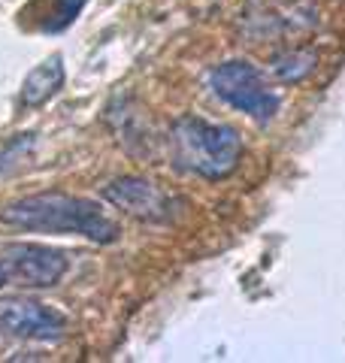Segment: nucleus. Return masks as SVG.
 I'll use <instances>...</instances> for the list:
<instances>
[{"instance_id":"nucleus-1","label":"nucleus","mask_w":345,"mask_h":363,"mask_svg":"<svg viewBox=\"0 0 345 363\" xmlns=\"http://www.w3.org/2000/svg\"><path fill=\"white\" fill-rule=\"evenodd\" d=\"M0 218L33 233H76L91 242L109 245L119 240V224L106 218L97 203L70 194H33L6 206Z\"/></svg>"},{"instance_id":"nucleus-2","label":"nucleus","mask_w":345,"mask_h":363,"mask_svg":"<svg viewBox=\"0 0 345 363\" xmlns=\"http://www.w3.org/2000/svg\"><path fill=\"white\" fill-rule=\"evenodd\" d=\"M170 155L182 173L200 179H227L243 157V140L234 128L185 116L170 128Z\"/></svg>"},{"instance_id":"nucleus-3","label":"nucleus","mask_w":345,"mask_h":363,"mask_svg":"<svg viewBox=\"0 0 345 363\" xmlns=\"http://www.w3.org/2000/svg\"><path fill=\"white\" fill-rule=\"evenodd\" d=\"M212 91L227 106L246 112L255 121H270L279 112V97L263 82L258 67L246 61H224L212 70Z\"/></svg>"},{"instance_id":"nucleus-4","label":"nucleus","mask_w":345,"mask_h":363,"mask_svg":"<svg viewBox=\"0 0 345 363\" xmlns=\"http://www.w3.org/2000/svg\"><path fill=\"white\" fill-rule=\"evenodd\" d=\"M103 197H106L112 206H119L121 212H128L131 218L152 221V224H167L176 218V212H179L176 197H170L155 182L136 179V176H124V179L109 182V185L103 188Z\"/></svg>"},{"instance_id":"nucleus-5","label":"nucleus","mask_w":345,"mask_h":363,"mask_svg":"<svg viewBox=\"0 0 345 363\" xmlns=\"http://www.w3.org/2000/svg\"><path fill=\"white\" fill-rule=\"evenodd\" d=\"M0 330L31 342H58L64 336V318L37 300L9 297L0 300Z\"/></svg>"},{"instance_id":"nucleus-6","label":"nucleus","mask_w":345,"mask_h":363,"mask_svg":"<svg viewBox=\"0 0 345 363\" xmlns=\"http://www.w3.org/2000/svg\"><path fill=\"white\" fill-rule=\"evenodd\" d=\"M4 264L9 269V279H18L21 285H31V288H52L67 272L64 252L49 245H33V242L6 245Z\"/></svg>"},{"instance_id":"nucleus-7","label":"nucleus","mask_w":345,"mask_h":363,"mask_svg":"<svg viewBox=\"0 0 345 363\" xmlns=\"http://www.w3.org/2000/svg\"><path fill=\"white\" fill-rule=\"evenodd\" d=\"M64 85V61L49 58L40 67H33L25 79V88H21V104L25 106H43L45 100H52Z\"/></svg>"},{"instance_id":"nucleus-8","label":"nucleus","mask_w":345,"mask_h":363,"mask_svg":"<svg viewBox=\"0 0 345 363\" xmlns=\"http://www.w3.org/2000/svg\"><path fill=\"white\" fill-rule=\"evenodd\" d=\"M312 70H315V52H309V49H291V52L273 58V73L285 85L300 82V79H306Z\"/></svg>"},{"instance_id":"nucleus-9","label":"nucleus","mask_w":345,"mask_h":363,"mask_svg":"<svg viewBox=\"0 0 345 363\" xmlns=\"http://www.w3.org/2000/svg\"><path fill=\"white\" fill-rule=\"evenodd\" d=\"M82 6H85V0H58V6L52 9V16L45 18L43 30H49V33L64 30L67 25H73V18L79 16V9Z\"/></svg>"},{"instance_id":"nucleus-10","label":"nucleus","mask_w":345,"mask_h":363,"mask_svg":"<svg viewBox=\"0 0 345 363\" xmlns=\"http://www.w3.org/2000/svg\"><path fill=\"white\" fill-rule=\"evenodd\" d=\"M6 281H9V269H6V264H4V260H0V288H4Z\"/></svg>"}]
</instances>
